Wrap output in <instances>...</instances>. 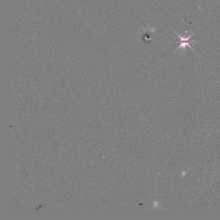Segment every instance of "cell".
I'll list each match as a JSON object with an SVG mask.
<instances>
[{"mask_svg":"<svg viewBox=\"0 0 220 220\" xmlns=\"http://www.w3.org/2000/svg\"><path fill=\"white\" fill-rule=\"evenodd\" d=\"M192 42H195V43H197V42L196 41H193V40H192V41H182V42H179V43H180V45L179 47H178L177 49H176L175 50V51L174 52V53H175V52L176 51H177L178 49H180V48H182V50H183L184 51H185L186 50V48L187 46H188V47H190V49H192L193 50V51H194L195 53H196V52L193 49L192 47H190V45L189 44V43H192Z\"/></svg>","mask_w":220,"mask_h":220,"instance_id":"cell-1","label":"cell"},{"mask_svg":"<svg viewBox=\"0 0 220 220\" xmlns=\"http://www.w3.org/2000/svg\"><path fill=\"white\" fill-rule=\"evenodd\" d=\"M175 33L177 34L178 35V36L179 37V38L180 39L181 41L182 42V41H189V39L194 34L195 32L193 33L192 34L188 37H186V34H184V37L182 36L179 34H178L177 33H176V32H175Z\"/></svg>","mask_w":220,"mask_h":220,"instance_id":"cell-2","label":"cell"}]
</instances>
